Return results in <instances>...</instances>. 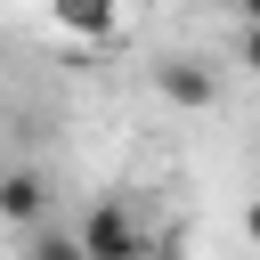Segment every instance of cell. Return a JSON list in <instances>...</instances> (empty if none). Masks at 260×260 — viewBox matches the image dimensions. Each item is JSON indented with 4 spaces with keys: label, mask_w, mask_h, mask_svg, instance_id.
I'll list each match as a JSON object with an SVG mask.
<instances>
[{
    "label": "cell",
    "mask_w": 260,
    "mask_h": 260,
    "mask_svg": "<svg viewBox=\"0 0 260 260\" xmlns=\"http://www.w3.org/2000/svg\"><path fill=\"white\" fill-rule=\"evenodd\" d=\"M73 236H81L89 260H154V228H146V211H138L130 195H98Z\"/></svg>",
    "instance_id": "6da1fadb"
},
{
    "label": "cell",
    "mask_w": 260,
    "mask_h": 260,
    "mask_svg": "<svg viewBox=\"0 0 260 260\" xmlns=\"http://www.w3.org/2000/svg\"><path fill=\"white\" fill-rule=\"evenodd\" d=\"M236 65H244V73H260V16L236 32Z\"/></svg>",
    "instance_id": "8992f818"
},
{
    "label": "cell",
    "mask_w": 260,
    "mask_h": 260,
    "mask_svg": "<svg viewBox=\"0 0 260 260\" xmlns=\"http://www.w3.org/2000/svg\"><path fill=\"white\" fill-rule=\"evenodd\" d=\"M0 219L8 228H49V171H32V162H8L0 171Z\"/></svg>",
    "instance_id": "3957f363"
},
{
    "label": "cell",
    "mask_w": 260,
    "mask_h": 260,
    "mask_svg": "<svg viewBox=\"0 0 260 260\" xmlns=\"http://www.w3.org/2000/svg\"><path fill=\"white\" fill-rule=\"evenodd\" d=\"M236 16H244V24H252V16H260V0H236Z\"/></svg>",
    "instance_id": "ba28073f"
},
{
    "label": "cell",
    "mask_w": 260,
    "mask_h": 260,
    "mask_svg": "<svg viewBox=\"0 0 260 260\" xmlns=\"http://www.w3.org/2000/svg\"><path fill=\"white\" fill-rule=\"evenodd\" d=\"M154 98L179 106V114H211L219 106V73L203 57H154Z\"/></svg>",
    "instance_id": "7a4b0ae2"
},
{
    "label": "cell",
    "mask_w": 260,
    "mask_h": 260,
    "mask_svg": "<svg viewBox=\"0 0 260 260\" xmlns=\"http://www.w3.org/2000/svg\"><path fill=\"white\" fill-rule=\"evenodd\" d=\"M24 260H89V252H81L73 228H32L24 236Z\"/></svg>",
    "instance_id": "5b68a950"
},
{
    "label": "cell",
    "mask_w": 260,
    "mask_h": 260,
    "mask_svg": "<svg viewBox=\"0 0 260 260\" xmlns=\"http://www.w3.org/2000/svg\"><path fill=\"white\" fill-rule=\"evenodd\" d=\"M244 236H252V244H260V195H252V203H244Z\"/></svg>",
    "instance_id": "52a82bcc"
},
{
    "label": "cell",
    "mask_w": 260,
    "mask_h": 260,
    "mask_svg": "<svg viewBox=\"0 0 260 260\" xmlns=\"http://www.w3.org/2000/svg\"><path fill=\"white\" fill-rule=\"evenodd\" d=\"M130 16V0H49V24L65 41H114Z\"/></svg>",
    "instance_id": "277c9868"
}]
</instances>
